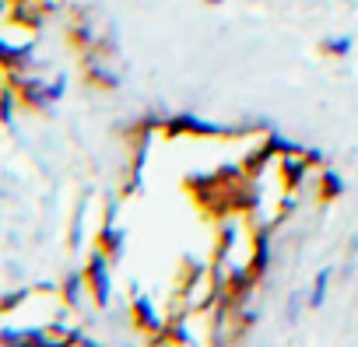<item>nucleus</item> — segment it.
<instances>
[{
  "mask_svg": "<svg viewBox=\"0 0 358 347\" xmlns=\"http://www.w3.org/2000/svg\"><path fill=\"white\" fill-rule=\"evenodd\" d=\"M323 291H327V274H320V281H316V295H313V305H320V302H323Z\"/></svg>",
  "mask_w": 358,
  "mask_h": 347,
  "instance_id": "nucleus-1",
  "label": "nucleus"
}]
</instances>
